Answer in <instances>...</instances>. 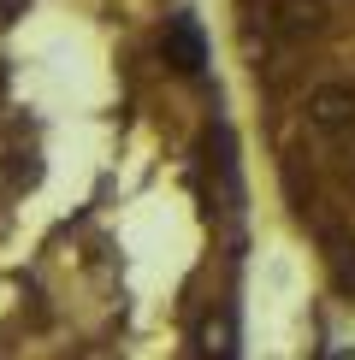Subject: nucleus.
<instances>
[{"instance_id":"1","label":"nucleus","mask_w":355,"mask_h":360,"mask_svg":"<svg viewBox=\"0 0 355 360\" xmlns=\"http://www.w3.org/2000/svg\"><path fill=\"white\" fill-rule=\"evenodd\" d=\"M160 53H166L172 71H184V77H196V71L207 65V41L196 18H166V30H160Z\"/></svg>"},{"instance_id":"2","label":"nucleus","mask_w":355,"mask_h":360,"mask_svg":"<svg viewBox=\"0 0 355 360\" xmlns=\"http://www.w3.org/2000/svg\"><path fill=\"white\" fill-rule=\"evenodd\" d=\"M308 124L325 130V136H344V130H355V89L344 83H325L308 95Z\"/></svg>"},{"instance_id":"4","label":"nucleus","mask_w":355,"mask_h":360,"mask_svg":"<svg viewBox=\"0 0 355 360\" xmlns=\"http://www.w3.org/2000/svg\"><path fill=\"white\" fill-rule=\"evenodd\" d=\"M24 0H0V24H12V12H18Z\"/></svg>"},{"instance_id":"3","label":"nucleus","mask_w":355,"mask_h":360,"mask_svg":"<svg viewBox=\"0 0 355 360\" xmlns=\"http://www.w3.org/2000/svg\"><path fill=\"white\" fill-rule=\"evenodd\" d=\"M266 24L285 30V36H320V30H325V6H320V0H273Z\"/></svg>"},{"instance_id":"5","label":"nucleus","mask_w":355,"mask_h":360,"mask_svg":"<svg viewBox=\"0 0 355 360\" xmlns=\"http://www.w3.org/2000/svg\"><path fill=\"white\" fill-rule=\"evenodd\" d=\"M344 172H349V177H355V142H349V148H344Z\"/></svg>"}]
</instances>
